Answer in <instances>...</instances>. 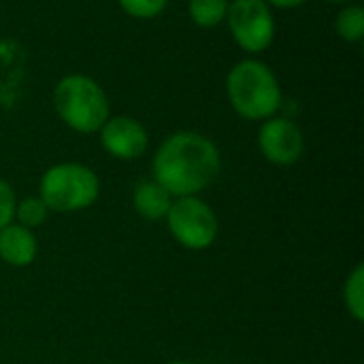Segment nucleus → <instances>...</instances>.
Segmentation results:
<instances>
[{
    "label": "nucleus",
    "mask_w": 364,
    "mask_h": 364,
    "mask_svg": "<svg viewBox=\"0 0 364 364\" xmlns=\"http://www.w3.org/2000/svg\"><path fill=\"white\" fill-rule=\"evenodd\" d=\"M220 147L196 130L168 134L151 158V179L168 190L173 198L198 196L220 177Z\"/></svg>",
    "instance_id": "f257e3e1"
},
{
    "label": "nucleus",
    "mask_w": 364,
    "mask_h": 364,
    "mask_svg": "<svg viewBox=\"0 0 364 364\" xmlns=\"http://www.w3.org/2000/svg\"><path fill=\"white\" fill-rule=\"evenodd\" d=\"M226 96L241 119L258 124L277 115L284 105L279 77L258 58H243L230 66L226 75Z\"/></svg>",
    "instance_id": "f03ea898"
},
{
    "label": "nucleus",
    "mask_w": 364,
    "mask_h": 364,
    "mask_svg": "<svg viewBox=\"0 0 364 364\" xmlns=\"http://www.w3.org/2000/svg\"><path fill=\"white\" fill-rule=\"evenodd\" d=\"M51 102L60 122L77 134H98L102 124L111 117L107 90L83 73L62 77L53 87Z\"/></svg>",
    "instance_id": "7ed1b4c3"
},
{
    "label": "nucleus",
    "mask_w": 364,
    "mask_h": 364,
    "mask_svg": "<svg viewBox=\"0 0 364 364\" xmlns=\"http://www.w3.org/2000/svg\"><path fill=\"white\" fill-rule=\"evenodd\" d=\"M38 196L51 213H79L98 200L100 179L87 164L58 162L41 175Z\"/></svg>",
    "instance_id": "20e7f679"
},
{
    "label": "nucleus",
    "mask_w": 364,
    "mask_h": 364,
    "mask_svg": "<svg viewBox=\"0 0 364 364\" xmlns=\"http://www.w3.org/2000/svg\"><path fill=\"white\" fill-rule=\"evenodd\" d=\"M164 222L171 237L190 252L209 250L220 232V220L213 207L198 196L175 198Z\"/></svg>",
    "instance_id": "39448f33"
},
{
    "label": "nucleus",
    "mask_w": 364,
    "mask_h": 364,
    "mask_svg": "<svg viewBox=\"0 0 364 364\" xmlns=\"http://www.w3.org/2000/svg\"><path fill=\"white\" fill-rule=\"evenodd\" d=\"M226 26L235 45L250 58L264 53L277 36V19L264 0H230Z\"/></svg>",
    "instance_id": "423d86ee"
},
{
    "label": "nucleus",
    "mask_w": 364,
    "mask_h": 364,
    "mask_svg": "<svg viewBox=\"0 0 364 364\" xmlns=\"http://www.w3.org/2000/svg\"><path fill=\"white\" fill-rule=\"evenodd\" d=\"M262 158L273 166H292L305 154V136L301 126L288 115H273L260 122L256 134Z\"/></svg>",
    "instance_id": "0eeeda50"
},
{
    "label": "nucleus",
    "mask_w": 364,
    "mask_h": 364,
    "mask_svg": "<svg viewBox=\"0 0 364 364\" xmlns=\"http://www.w3.org/2000/svg\"><path fill=\"white\" fill-rule=\"evenodd\" d=\"M100 147L107 156L124 162L139 160L149 147V132L132 115H111L98 130Z\"/></svg>",
    "instance_id": "6e6552de"
},
{
    "label": "nucleus",
    "mask_w": 364,
    "mask_h": 364,
    "mask_svg": "<svg viewBox=\"0 0 364 364\" xmlns=\"http://www.w3.org/2000/svg\"><path fill=\"white\" fill-rule=\"evenodd\" d=\"M38 256V239L34 230L11 222L0 228V260L15 269L30 267Z\"/></svg>",
    "instance_id": "1a4fd4ad"
},
{
    "label": "nucleus",
    "mask_w": 364,
    "mask_h": 364,
    "mask_svg": "<svg viewBox=\"0 0 364 364\" xmlns=\"http://www.w3.org/2000/svg\"><path fill=\"white\" fill-rule=\"evenodd\" d=\"M173 196L168 190H164L156 179L147 177L136 181L134 190H132V207L136 211L139 218L147 220V222H160L166 218L171 205H173Z\"/></svg>",
    "instance_id": "9d476101"
},
{
    "label": "nucleus",
    "mask_w": 364,
    "mask_h": 364,
    "mask_svg": "<svg viewBox=\"0 0 364 364\" xmlns=\"http://www.w3.org/2000/svg\"><path fill=\"white\" fill-rule=\"evenodd\" d=\"M230 0H188V17L198 28H218L226 21Z\"/></svg>",
    "instance_id": "9b49d317"
},
{
    "label": "nucleus",
    "mask_w": 364,
    "mask_h": 364,
    "mask_svg": "<svg viewBox=\"0 0 364 364\" xmlns=\"http://www.w3.org/2000/svg\"><path fill=\"white\" fill-rule=\"evenodd\" d=\"M335 30L346 43H360L364 38V6L363 4H346L335 17Z\"/></svg>",
    "instance_id": "f8f14e48"
},
{
    "label": "nucleus",
    "mask_w": 364,
    "mask_h": 364,
    "mask_svg": "<svg viewBox=\"0 0 364 364\" xmlns=\"http://www.w3.org/2000/svg\"><path fill=\"white\" fill-rule=\"evenodd\" d=\"M343 303L348 316L356 322H364V264H356L343 284Z\"/></svg>",
    "instance_id": "ddd939ff"
},
{
    "label": "nucleus",
    "mask_w": 364,
    "mask_h": 364,
    "mask_svg": "<svg viewBox=\"0 0 364 364\" xmlns=\"http://www.w3.org/2000/svg\"><path fill=\"white\" fill-rule=\"evenodd\" d=\"M49 213H51V211H49L47 205L41 200V196L34 194V196H26V198H21V200L15 203L13 222L26 226V228H30V230H34V228H41V226L47 222Z\"/></svg>",
    "instance_id": "4468645a"
},
{
    "label": "nucleus",
    "mask_w": 364,
    "mask_h": 364,
    "mask_svg": "<svg viewBox=\"0 0 364 364\" xmlns=\"http://www.w3.org/2000/svg\"><path fill=\"white\" fill-rule=\"evenodd\" d=\"M117 4L128 17L141 19V21H151L166 11L168 0H117Z\"/></svg>",
    "instance_id": "2eb2a0df"
},
{
    "label": "nucleus",
    "mask_w": 364,
    "mask_h": 364,
    "mask_svg": "<svg viewBox=\"0 0 364 364\" xmlns=\"http://www.w3.org/2000/svg\"><path fill=\"white\" fill-rule=\"evenodd\" d=\"M15 203H17L15 190L11 188L9 181H4V179L0 177V228H4L6 224L13 222Z\"/></svg>",
    "instance_id": "dca6fc26"
},
{
    "label": "nucleus",
    "mask_w": 364,
    "mask_h": 364,
    "mask_svg": "<svg viewBox=\"0 0 364 364\" xmlns=\"http://www.w3.org/2000/svg\"><path fill=\"white\" fill-rule=\"evenodd\" d=\"M271 9H299L303 4H307L309 0H264Z\"/></svg>",
    "instance_id": "f3484780"
},
{
    "label": "nucleus",
    "mask_w": 364,
    "mask_h": 364,
    "mask_svg": "<svg viewBox=\"0 0 364 364\" xmlns=\"http://www.w3.org/2000/svg\"><path fill=\"white\" fill-rule=\"evenodd\" d=\"M324 2H331V4H341V6H346V4H352L354 0H324Z\"/></svg>",
    "instance_id": "a211bd4d"
},
{
    "label": "nucleus",
    "mask_w": 364,
    "mask_h": 364,
    "mask_svg": "<svg viewBox=\"0 0 364 364\" xmlns=\"http://www.w3.org/2000/svg\"><path fill=\"white\" fill-rule=\"evenodd\" d=\"M164 364H194V363H190V360H168V363H164Z\"/></svg>",
    "instance_id": "6ab92c4d"
}]
</instances>
